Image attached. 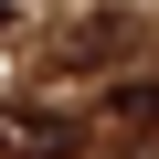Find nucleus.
Here are the masks:
<instances>
[{
	"label": "nucleus",
	"instance_id": "obj_1",
	"mask_svg": "<svg viewBox=\"0 0 159 159\" xmlns=\"http://www.w3.org/2000/svg\"><path fill=\"white\" fill-rule=\"evenodd\" d=\"M0 148L11 159H85V117L74 106H43V96H11L0 106Z\"/></svg>",
	"mask_w": 159,
	"mask_h": 159
},
{
	"label": "nucleus",
	"instance_id": "obj_2",
	"mask_svg": "<svg viewBox=\"0 0 159 159\" xmlns=\"http://www.w3.org/2000/svg\"><path fill=\"white\" fill-rule=\"evenodd\" d=\"M127 43H138V21H127V11H96L85 32H64V43H53V64H74V74H85V64H117Z\"/></svg>",
	"mask_w": 159,
	"mask_h": 159
},
{
	"label": "nucleus",
	"instance_id": "obj_3",
	"mask_svg": "<svg viewBox=\"0 0 159 159\" xmlns=\"http://www.w3.org/2000/svg\"><path fill=\"white\" fill-rule=\"evenodd\" d=\"M117 117L127 127H159V74H148V85H117Z\"/></svg>",
	"mask_w": 159,
	"mask_h": 159
},
{
	"label": "nucleus",
	"instance_id": "obj_4",
	"mask_svg": "<svg viewBox=\"0 0 159 159\" xmlns=\"http://www.w3.org/2000/svg\"><path fill=\"white\" fill-rule=\"evenodd\" d=\"M0 32H11V0H0Z\"/></svg>",
	"mask_w": 159,
	"mask_h": 159
}]
</instances>
